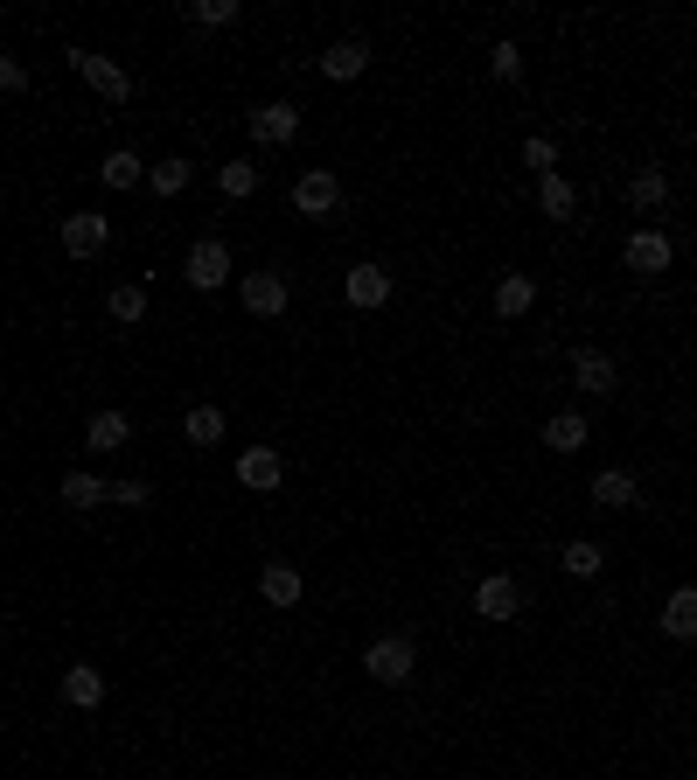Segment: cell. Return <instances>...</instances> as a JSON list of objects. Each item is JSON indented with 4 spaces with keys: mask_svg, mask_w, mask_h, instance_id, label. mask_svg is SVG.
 Wrapping results in <instances>:
<instances>
[{
    "mask_svg": "<svg viewBox=\"0 0 697 780\" xmlns=\"http://www.w3.org/2000/svg\"><path fill=\"white\" fill-rule=\"evenodd\" d=\"M364 669L377 676V683H391V690H398V683H411L419 656H411V641H405V634H384V641H370V648H364Z\"/></svg>",
    "mask_w": 697,
    "mask_h": 780,
    "instance_id": "6da1fadb",
    "label": "cell"
},
{
    "mask_svg": "<svg viewBox=\"0 0 697 780\" xmlns=\"http://www.w3.org/2000/svg\"><path fill=\"white\" fill-rule=\"evenodd\" d=\"M70 70L84 77V84H91L98 98H112V106H126V98H133V77H126L112 57H91V49H70Z\"/></svg>",
    "mask_w": 697,
    "mask_h": 780,
    "instance_id": "7a4b0ae2",
    "label": "cell"
},
{
    "mask_svg": "<svg viewBox=\"0 0 697 780\" xmlns=\"http://www.w3.org/2000/svg\"><path fill=\"white\" fill-rule=\"evenodd\" d=\"M335 202H342V181H335L328 168H307V174L293 181V210H300V217H328Z\"/></svg>",
    "mask_w": 697,
    "mask_h": 780,
    "instance_id": "3957f363",
    "label": "cell"
},
{
    "mask_svg": "<svg viewBox=\"0 0 697 780\" xmlns=\"http://www.w3.org/2000/svg\"><path fill=\"white\" fill-rule=\"evenodd\" d=\"M182 279L196 286V293H217V286L230 279V251H223L217 238H202V244L189 251V266H182Z\"/></svg>",
    "mask_w": 697,
    "mask_h": 780,
    "instance_id": "277c9868",
    "label": "cell"
},
{
    "mask_svg": "<svg viewBox=\"0 0 697 780\" xmlns=\"http://www.w3.org/2000/svg\"><path fill=\"white\" fill-rule=\"evenodd\" d=\"M106 244H112V223L98 217V210H77V217L63 223V251H70V258H98Z\"/></svg>",
    "mask_w": 697,
    "mask_h": 780,
    "instance_id": "5b68a950",
    "label": "cell"
},
{
    "mask_svg": "<svg viewBox=\"0 0 697 780\" xmlns=\"http://www.w3.org/2000/svg\"><path fill=\"white\" fill-rule=\"evenodd\" d=\"M572 383L593 390V398H614V383H621V370H614L607 349H572Z\"/></svg>",
    "mask_w": 697,
    "mask_h": 780,
    "instance_id": "8992f818",
    "label": "cell"
},
{
    "mask_svg": "<svg viewBox=\"0 0 697 780\" xmlns=\"http://www.w3.org/2000/svg\"><path fill=\"white\" fill-rule=\"evenodd\" d=\"M293 133H300V106H287V98H272V106H258V112H251V140L287 147Z\"/></svg>",
    "mask_w": 697,
    "mask_h": 780,
    "instance_id": "52a82bcc",
    "label": "cell"
},
{
    "mask_svg": "<svg viewBox=\"0 0 697 780\" xmlns=\"http://www.w3.org/2000/svg\"><path fill=\"white\" fill-rule=\"evenodd\" d=\"M238 481L258 488V496H272V488L287 481V460H279L272 447H245V453H238Z\"/></svg>",
    "mask_w": 697,
    "mask_h": 780,
    "instance_id": "ba28073f",
    "label": "cell"
},
{
    "mask_svg": "<svg viewBox=\"0 0 697 780\" xmlns=\"http://www.w3.org/2000/svg\"><path fill=\"white\" fill-rule=\"evenodd\" d=\"M516 607H524V592H516L509 571H496V579L475 586V613H481V620H516Z\"/></svg>",
    "mask_w": 697,
    "mask_h": 780,
    "instance_id": "9c48e42d",
    "label": "cell"
},
{
    "mask_svg": "<svg viewBox=\"0 0 697 780\" xmlns=\"http://www.w3.org/2000/svg\"><path fill=\"white\" fill-rule=\"evenodd\" d=\"M238 293H245V307H251V314H258V321H272V314H287V279H279V272H251V279L238 286Z\"/></svg>",
    "mask_w": 697,
    "mask_h": 780,
    "instance_id": "30bf717a",
    "label": "cell"
},
{
    "mask_svg": "<svg viewBox=\"0 0 697 780\" xmlns=\"http://www.w3.org/2000/svg\"><path fill=\"white\" fill-rule=\"evenodd\" d=\"M669 258H677V251H669L663 230H635V238H628V272H641V279L669 272Z\"/></svg>",
    "mask_w": 697,
    "mask_h": 780,
    "instance_id": "8fae6325",
    "label": "cell"
},
{
    "mask_svg": "<svg viewBox=\"0 0 697 780\" xmlns=\"http://www.w3.org/2000/svg\"><path fill=\"white\" fill-rule=\"evenodd\" d=\"M342 293H349V307H384V300H391V272H384V266H370V258H364V266H349Z\"/></svg>",
    "mask_w": 697,
    "mask_h": 780,
    "instance_id": "7c38bea8",
    "label": "cell"
},
{
    "mask_svg": "<svg viewBox=\"0 0 697 780\" xmlns=\"http://www.w3.org/2000/svg\"><path fill=\"white\" fill-rule=\"evenodd\" d=\"M63 704L70 711H98V704H106V676H98L91 662H70L63 669Z\"/></svg>",
    "mask_w": 697,
    "mask_h": 780,
    "instance_id": "4fadbf2b",
    "label": "cell"
},
{
    "mask_svg": "<svg viewBox=\"0 0 697 780\" xmlns=\"http://www.w3.org/2000/svg\"><path fill=\"white\" fill-rule=\"evenodd\" d=\"M663 634L669 641H697V586H677L663 600Z\"/></svg>",
    "mask_w": 697,
    "mask_h": 780,
    "instance_id": "5bb4252c",
    "label": "cell"
},
{
    "mask_svg": "<svg viewBox=\"0 0 697 780\" xmlns=\"http://www.w3.org/2000/svg\"><path fill=\"white\" fill-rule=\"evenodd\" d=\"M364 63H370V42H335L328 49V57H321V77H328V84H356V77H364Z\"/></svg>",
    "mask_w": 697,
    "mask_h": 780,
    "instance_id": "9a60e30c",
    "label": "cell"
},
{
    "mask_svg": "<svg viewBox=\"0 0 697 780\" xmlns=\"http://www.w3.org/2000/svg\"><path fill=\"white\" fill-rule=\"evenodd\" d=\"M258 592H266V607H300L307 579H300L293 564H266V571H258Z\"/></svg>",
    "mask_w": 697,
    "mask_h": 780,
    "instance_id": "2e32d148",
    "label": "cell"
},
{
    "mask_svg": "<svg viewBox=\"0 0 697 780\" xmlns=\"http://www.w3.org/2000/svg\"><path fill=\"white\" fill-rule=\"evenodd\" d=\"M126 439H133V419H126V411H98V419L84 426V447L91 453H119Z\"/></svg>",
    "mask_w": 697,
    "mask_h": 780,
    "instance_id": "e0dca14e",
    "label": "cell"
},
{
    "mask_svg": "<svg viewBox=\"0 0 697 780\" xmlns=\"http://www.w3.org/2000/svg\"><path fill=\"white\" fill-rule=\"evenodd\" d=\"M593 502H600V509H635V502H641V488H635V474L607 467V474H593Z\"/></svg>",
    "mask_w": 697,
    "mask_h": 780,
    "instance_id": "ac0fdd59",
    "label": "cell"
},
{
    "mask_svg": "<svg viewBox=\"0 0 697 780\" xmlns=\"http://www.w3.org/2000/svg\"><path fill=\"white\" fill-rule=\"evenodd\" d=\"M663 202H669V174H663V168H641V174H628V210H641V217H649V210H663Z\"/></svg>",
    "mask_w": 697,
    "mask_h": 780,
    "instance_id": "d6986e66",
    "label": "cell"
},
{
    "mask_svg": "<svg viewBox=\"0 0 697 780\" xmlns=\"http://www.w3.org/2000/svg\"><path fill=\"white\" fill-rule=\"evenodd\" d=\"M537 210L565 223V217L579 210V189H572V181H565V174H537Z\"/></svg>",
    "mask_w": 697,
    "mask_h": 780,
    "instance_id": "ffe728a7",
    "label": "cell"
},
{
    "mask_svg": "<svg viewBox=\"0 0 697 780\" xmlns=\"http://www.w3.org/2000/svg\"><path fill=\"white\" fill-rule=\"evenodd\" d=\"M98 181H106V189H133V181H147V161H140L133 147H119V153L98 161Z\"/></svg>",
    "mask_w": 697,
    "mask_h": 780,
    "instance_id": "44dd1931",
    "label": "cell"
},
{
    "mask_svg": "<svg viewBox=\"0 0 697 780\" xmlns=\"http://www.w3.org/2000/svg\"><path fill=\"white\" fill-rule=\"evenodd\" d=\"M530 300H537V279H524V272H509V279H496V314H502V321H516V314H530Z\"/></svg>",
    "mask_w": 697,
    "mask_h": 780,
    "instance_id": "7402d4cb",
    "label": "cell"
},
{
    "mask_svg": "<svg viewBox=\"0 0 697 780\" xmlns=\"http://www.w3.org/2000/svg\"><path fill=\"white\" fill-rule=\"evenodd\" d=\"M63 502L70 509H98V502H112V488L98 474H84V467H70V474H63Z\"/></svg>",
    "mask_w": 697,
    "mask_h": 780,
    "instance_id": "603a6c76",
    "label": "cell"
},
{
    "mask_svg": "<svg viewBox=\"0 0 697 780\" xmlns=\"http://www.w3.org/2000/svg\"><path fill=\"white\" fill-rule=\"evenodd\" d=\"M106 314H112L119 328H140V321H147V286H112V293H106Z\"/></svg>",
    "mask_w": 697,
    "mask_h": 780,
    "instance_id": "cb8c5ba5",
    "label": "cell"
},
{
    "mask_svg": "<svg viewBox=\"0 0 697 780\" xmlns=\"http://www.w3.org/2000/svg\"><path fill=\"white\" fill-rule=\"evenodd\" d=\"M182 439H189V447H223V411L217 404H196L189 419H182Z\"/></svg>",
    "mask_w": 697,
    "mask_h": 780,
    "instance_id": "d4e9b609",
    "label": "cell"
},
{
    "mask_svg": "<svg viewBox=\"0 0 697 780\" xmlns=\"http://www.w3.org/2000/svg\"><path fill=\"white\" fill-rule=\"evenodd\" d=\"M545 447L551 453H579L586 447V419H579V411H558V419L545 426Z\"/></svg>",
    "mask_w": 697,
    "mask_h": 780,
    "instance_id": "484cf974",
    "label": "cell"
},
{
    "mask_svg": "<svg viewBox=\"0 0 697 780\" xmlns=\"http://www.w3.org/2000/svg\"><path fill=\"white\" fill-rule=\"evenodd\" d=\"M189 181H196V168L182 161V153H175V161H161V168H147V189H153V196H182Z\"/></svg>",
    "mask_w": 697,
    "mask_h": 780,
    "instance_id": "4316f807",
    "label": "cell"
},
{
    "mask_svg": "<svg viewBox=\"0 0 697 780\" xmlns=\"http://www.w3.org/2000/svg\"><path fill=\"white\" fill-rule=\"evenodd\" d=\"M558 564L572 571V579H593V571L607 564V551H600V543H586V537H572V543H565V558H558Z\"/></svg>",
    "mask_w": 697,
    "mask_h": 780,
    "instance_id": "83f0119b",
    "label": "cell"
},
{
    "mask_svg": "<svg viewBox=\"0 0 697 780\" xmlns=\"http://www.w3.org/2000/svg\"><path fill=\"white\" fill-rule=\"evenodd\" d=\"M217 189H223L230 202H245V196L258 189V168H251V161H230V168H217Z\"/></svg>",
    "mask_w": 697,
    "mask_h": 780,
    "instance_id": "f1b7e54d",
    "label": "cell"
},
{
    "mask_svg": "<svg viewBox=\"0 0 697 780\" xmlns=\"http://www.w3.org/2000/svg\"><path fill=\"white\" fill-rule=\"evenodd\" d=\"M488 70H496L502 84H516V77H524V49H516V42H496V49H488Z\"/></svg>",
    "mask_w": 697,
    "mask_h": 780,
    "instance_id": "f546056e",
    "label": "cell"
},
{
    "mask_svg": "<svg viewBox=\"0 0 697 780\" xmlns=\"http://www.w3.org/2000/svg\"><path fill=\"white\" fill-rule=\"evenodd\" d=\"M189 14L202 21V29H230V21H238V0H196Z\"/></svg>",
    "mask_w": 697,
    "mask_h": 780,
    "instance_id": "4dcf8cb0",
    "label": "cell"
},
{
    "mask_svg": "<svg viewBox=\"0 0 697 780\" xmlns=\"http://www.w3.org/2000/svg\"><path fill=\"white\" fill-rule=\"evenodd\" d=\"M524 168H537V174H558V147H551V140H524Z\"/></svg>",
    "mask_w": 697,
    "mask_h": 780,
    "instance_id": "1f68e13d",
    "label": "cell"
},
{
    "mask_svg": "<svg viewBox=\"0 0 697 780\" xmlns=\"http://www.w3.org/2000/svg\"><path fill=\"white\" fill-rule=\"evenodd\" d=\"M112 502H126V509H147V502H153V488H147V481H112Z\"/></svg>",
    "mask_w": 697,
    "mask_h": 780,
    "instance_id": "d6a6232c",
    "label": "cell"
},
{
    "mask_svg": "<svg viewBox=\"0 0 697 780\" xmlns=\"http://www.w3.org/2000/svg\"><path fill=\"white\" fill-rule=\"evenodd\" d=\"M21 84H29V70H21L14 57H0V91H21Z\"/></svg>",
    "mask_w": 697,
    "mask_h": 780,
    "instance_id": "836d02e7",
    "label": "cell"
}]
</instances>
